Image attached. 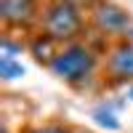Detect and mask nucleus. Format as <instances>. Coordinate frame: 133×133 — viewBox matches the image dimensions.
I'll return each instance as SVG.
<instances>
[{
    "label": "nucleus",
    "mask_w": 133,
    "mask_h": 133,
    "mask_svg": "<svg viewBox=\"0 0 133 133\" xmlns=\"http://www.w3.org/2000/svg\"><path fill=\"white\" fill-rule=\"evenodd\" d=\"M29 133H69V130H64L59 125H48V128H37V130H29Z\"/></svg>",
    "instance_id": "nucleus-8"
},
{
    "label": "nucleus",
    "mask_w": 133,
    "mask_h": 133,
    "mask_svg": "<svg viewBox=\"0 0 133 133\" xmlns=\"http://www.w3.org/2000/svg\"><path fill=\"white\" fill-rule=\"evenodd\" d=\"M0 16L8 27H27L37 16V0H0Z\"/></svg>",
    "instance_id": "nucleus-3"
},
{
    "label": "nucleus",
    "mask_w": 133,
    "mask_h": 133,
    "mask_svg": "<svg viewBox=\"0 0 133 133\" xmlns=\"http://www.w3.org/2000/svg\"><path fill=\"white\" fill-rule=\"evenodd\" d=\"M72 5H88V3H93V0H69Z\"/></svg>",
    "instance_id": "nucleus-9"
},
{
    "label": "nucleus",
    "mask_w": 133,
    "mask_h": 133,
    "mask_svg": "<svg viewBox=\"0 0 133 133\" xmlns=\"http://www.w3.org/2000/svg\"><path fill=\"white\" fill-rule=\"evenodd\" d=\"M96 24L104 32H123L130 27V16L115 3H98L96 5Z\"/></svg>",
    "instance_id": "nucleus-4"
},
{
    "label": "nucleus",
    "mask_w": 133,
    "mask_h": 133,
    "mask_svg": "<svg viewBox=\"0 0 133 133\" xmlns=\"http://www.w3.org/2000/svg\"><path fill=\"white\" fill-rule=\"evenodd\" d=\"M109 72H112L115 80H133V45L130 43H125V45L112 51Z\"/></svg>",
    "instance_id": "nucleus-5"
},
{
    "label": "nucleus",
    "mask_w": 133,
    "mask_h": 133,
    "mask_svg": "<svg viewBox=\"0 0 133 133\" xmlns=\"http://www.w3.org/2000/svg\"><path fill=\"white\" fill-rule=\"evenodd\" d=\"M48 66L61 80L80 83V80H88L91 72L96 69V56H93V51H88L85 45H69V48L59 51Z\"/></svg>",
    "instance_id": "nucleus-2"
},
{
    "label": "nucleus",
    "mask_w": 133,
    "mask_h": 133,
    "mask_svg": "<svg viewBox=\"0 0 133 133\" xmlns=\"http://www.w3.org/2000/svg\"><path fill=\"white\" fill-rule=\"evenodd\" d=\"M43 29L51 40H75L83 29L77 5H72L69 0H53L43 14Z\"/></svg>",
    "instance_id": "nucleus-1"
},
{
    "label": "nucleus",
    "mask_w": 133,
    "mask_h": 133,
    "mask_svg": "<svg viewBox=\"0 0 133 133\" xmlns=\"http://www.w3.org/2000/svg\"><path fill=\"white\" fill-rule=\"evenodd\" d=\"M0 75H3L5 80H16V77L24 75V69H21V64H14V61H0Z\"/></svg>",
    "instance_id": "nucleus-6"
},
{
    "label": "nucleus",
    "mask_w": 133,
    "mask_h": 133,
    "mask_svg": "<svg viewBox=\"0 0 133 133\" xmlns=\"http://www.w3.org/2000/svg\"><path fill=\"white\" fill-rule=\"evenodd\" d=\"M96 120H98L101 125H107V128H117V120H115L112 112H104V109H98V112H96Z\"/></svg>",
    "instance_id": "nucleus-7"
}]
</instances>
